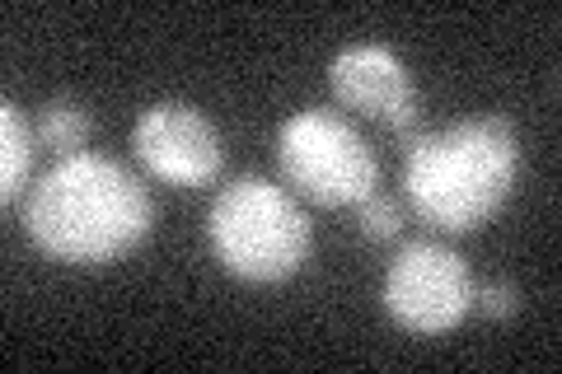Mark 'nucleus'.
<instances>
[{"mask_svg":"<svg viewBox=\"0 0 562 374\" xmlns=\"http://www.w3.org/2000/svg\"><path fill=\"white\" fill-rule=\"evenodd\" d=\"M146 183L109 155H70L29 188L24 229L38 253L66 267H109L150 235Z\"/></svg>","mask_w":562,"mask_h":374,"instance_id":"obj_1","label":"nucleus"},{"mask_svg":"<svg viewBox=\"0 0 562 374\" xmlns=\"http://www.w3.org/2000/svg\"><path fill=\"white\" fill-rule=\"evenodd\" d=\"M520 136L502 113L469 117L450 132H403V192L441 235H473L512 202Z\"/></svg>","mask_w":562,"mask_h":374,"instance_id":"obj_2","label":"nucleus"},{"mask_svg":"<svg viewBox=\"0 0 562 374\" xmlns=\"http://www.w3.org/2000/svg\"><path fill=\"white\" fill-rule=\"evenodd\" d=\"M206 243L231 276L254 281V286H277L305 267L314 229L286 188L268 183V178H235L211 202Z\"/></svg>","mask_w":562,"mask_h":374,"instance_id":"obj_3","label":"nucleus"},{"mask_svg":"<svg viewBox=\"0 0 562 374\" xmlns=\"http://www.w3.org/2000/svg\"><path fill=\"white\" fill-rule=\"evenodd\" d=\"M281 178L319 206H361L380 183L375 150L347 117L328 109H301L277 127Z\"/></svg>","mask_w":562,"mask_h":374,"instance_id":"obj_4","label":"nucleus"},{"mask_svg":"<svg viewBox=\"0 0 562 374\" xmlns=\"http://www.w3.org/2000/svg\"><path fill=\"white\" fill-rule=\"evenodd\" d=\"M384 314L413 337H441L460 328L473 309V276L469 262L446 243L417 239L403 243L384 272Z\"/></svg>","mask_w":562,"mask_h":374,"instance_id":"obj_5","label":"nucleus"},{"mask_svg":"<svg viewBox=\"0 0 562 374\" xmlns=\"http://www.w3.org/2000/svg\"><path fill=\"white\" fill-rule=\"evenodd\" d=\"M132 155L150 178L169 188H206L225 169V140L198 103H150L132 127Z\"/></svg>","mask_w":562,"mask_h":374,"instance_id":"obj_6","label":"nucleus"},{"mask_svg":"<svg viewBox=\"0 0 562 374\" xmlns=\"http://www.w3.org/2000/svg\"><path fill=\"white\" fill-rule=\"evenodd\" d=\"M328 89L342 109L375 117L394 132H413L417 122V84L403 57L384 43H357L338 52V61L328 66Z\"/></svg>","mask_w":562,"mask_h":374,"instance_id":"obj_7","label":"nucleus"},{"mask_svg":"<svg viewBox=\"0 0 562 374\" xmlns=\"http://www.w3.org/2000/svg\"><path fill=\"white\" fill-rule=\"evenodd\" d=\"M0 136H5V155H0V202L14 206L20 202V192L29 188L33 146H38V132L29 127V117L20 113V103L14 99L0 103Z\"/></svg>","mask_w":562,"mask_h":374,"instance_id":"obj_8","label":"nucleus"},{"mask_svg":"<svg viewBox=\"0 0 562 374\" xmlns=\"http://www.w3.org/2000/svg\"><path fill=\"white\" fill-rule=\"evenodd\" d=\"M90 136H94V117H90L85 103H76V99H47L38 109V146L43 150H57L61 159H70V155H85Z\"/></svg>","mask_w":562,"mask_h":374,"instance_id":"obj_9","label":"nucleus"},{"mask_svg":"<svg viewBox=\"0 0 562 374\" xmlns=\"http://www.w3.org/2000/svg\"><path fill=\"white\" fill-rule=\"evenodd\" d=\"M357 220H361V229L371 239H398V229H403V211H398V202H390V197H380V192H371L361 206H357Z\"/></svg>","mask_w":562,"mask_h":374,"instance_id":"obj_10","label":"nucleus"},{"mask_svg":"<svg viewBox=\"0 0 562 374\" xmlns=\"http://www.w3.org/2000/svg\"><path fill=\"white\" fill-rule=\"evenodd\" d=\"M473 309L487 318H512L520 309V291L512 281H487V286H473Z\"/></svg>","mask_w":562,"mask_h":374,"instance_id":"obj_11","label":"nucleus"}]
</instances>
